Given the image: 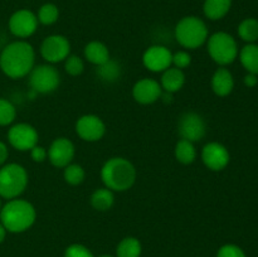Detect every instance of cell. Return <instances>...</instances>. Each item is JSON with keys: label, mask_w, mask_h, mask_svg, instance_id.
Returning <instances> with one entry per match:
<instances>
[{"label": "cell", "mask_w": 258, "mask_h": 257, "mask_svg": "<svg viewBox=\"0 0 258 257\" xmlns=\"http://www.w3.org/2000/svg\"><path fill=\"white\" fill-rule=\"evenodd\" d=\"M143 252L140 239L128 236L121 239L116 247V257H140Z\"/></svg>", "instance_id": "25"}, {"label": "cell", "mask_w": 258, "mask_h": 257, "mask_svg": "<svg viewBox=\"0 0 258 257\" xmlns=\"http://www.w3.org/2000/svg\"><path fill=\"white\" fill-rule=\"evenodd\" d=\"M96 76L98 80L105 83H115L122 76V67L120 62L110 58L107 62L96 67Z\"/></svg>", "instance_id": "23"}, {"label": "cell", "mask_w": 258, "mask_h": 257, "mask_svg": "<svg viewBox=\"0 0 258 257\" xmlns=\"http://www.w3.org/2000/svg\"><path fill=\"white\" fill-rule=\"evenodd\" d=\"M201 159L204 166L212 171H222L228 166L231 154L223 144L218 141H209L202 148Z\"/></svg>", "instance_id": "13"}, {"label": "cell", "mask_w": 258, "mask_h": 257, "mask_svg": "<svg viewBox=\"0 0 258 257\" xmlns=\"http://www.w3.org/2000/svg\"><path fill=\"white\" fill-rule=\"evenodd\" d=\"M100 257H115V256H111V254H102V256Z\"/></svg>", "instance_id": "38"}, {"label": "cell", "mask_w": 258, "mask_h": 257, "mask_svg": "<svg viewBox=\"0 0 258 257\" xmlns=\"http://www.w3.org/2000/svg\"><path fill=\"white\" fill-rule=\"evenodd\" d=\"M143 65L149 72L163 73L164 71L171 67L173 52L168 47L161 44L150 45L143 53Z\"/></svg>", "instance_id": "15"}, {"label": "cell", "mask_w": 258, "mask_h": 257, "mask_svg": "<svg viewBox=\"0 0 258 257\" xmlns=\"http://www.w3.org/2000/svg\"><path fill=\"white\" fill-rule=\"evenodd\" d=\"M174 156L178 163L183 165H190L197 160V156H198L196 144L184 140V139H179L174 146Z\"/></svg>", "instance_id": "22"}, {"label": "cell", "mask_w": 258, "mask_h": 257, "mask_svg": "<svg viewBox=\"0 0 258 257\" xmlns=\"http://www.w3.org/2000/svg\"><path fill=\"white\" fill-rule=\"evenodd\" d=\"M2 207H3V202H2V198H0V209H2Z\"/></svg>", "instance_id": "39"}, {"label": "cell", "mask_w": 258, "mask_h": 257, "mask_svg": "<svg viewBox=\"0 0 258 257\" xmlns=\"http://www.w3.org/2000/svg\"><path fill=\"white\" fill-rule=\"evenodd\" d=\"M17 118V107L8 98L0 97V126H10Z\"/></svg>", "instance_id": "29"}, {"label": "cell", "mask_w": 258, "mask_h": 257, "mask_svg": "<svg viewBox=\"0 0 258 257\" xmlns=\"http://www.w3.org/2000/svg\"><path fill=\"white\" fill-rule=\"evenodd\" d=\"M29 183L27 169L18 163H7L0 168V198H19Z\"/></svg>", "instance_id": "5"}, {"label": "cell", "mask_w": 258, "mask_h": 257, "mask_svg": "<svg viewBox=\"0 0 258 257\" xmlns=\"http://www.w3.org/2000/svg\"><path fill=\"white\" fill-rule=\"evenodd\" d=\"M64 257H95L88 247L81 243H73L64 251Z\"/></svg>", "instance_id": "32"}, {"label": "cell", "mask_w": 258, "mask_h": 257, "mask_svg": "<svg viewBox=\"0 0 258 257\" xmlns=\"http://www.w3.org/2000/svg\"><path fill=\"white\" fill-rule=\"evenodd\" d=\"M232 8V0H204L203 13L207 19L221 20L226 17Z\"/></svg>", "instance_id": "21"}, {"label": "cell", "mask_w": 258, "mask_h": 257, "mask_svg": "<svg viewBox=\"0 0 258 257\" xmlns=\"http://www.w3.org/2000/svg\"><path fill=\"white\" fill-rule=\"evenodd\" d=\"M8 143L17 151L27 153L30 151L39 140L37 128L28 122H18L10 125L8 130Z\"/></svg>", "instance_id": "10"}, {"label": "cell", "mask_w": 258, "mask_h": 257, "mask_svg": "<svg viewBox=\"0 0 258 257\" xmlns=\"http://www.w3.org/2000/svg\"><path fill=\"white\" fill-rule=\"evenodd\" d=\"M90 204L95 211L108 212L115 204V193L106 186L95 189L90 197Z\"/></svg>", "instance_id": "20"}, {"label": "cell", "mask_w": 258, "mask_h": 257, "mask_svg": "<svg viewBox=\"0 0 258 257\" xmlns=\"http://www.w3.org/2000/svg\"><path fill=\"white\" fill-rule=\"evenodd\" d=\"M37 209L29 201L23 198L9 199L0 209V223L10 233H23L34 226Z\"/></svg>", "instance_id": "3"}, {"label": "cell", "mask_w": 258, "mask_h": 257, "mask_svg": "<svg viewBox=\"0 0 258 257\" xmlns=\"http://www.w3.org/2000/svg\"><path fill=\"white\" fill-rule=\"evenodd\" d=\"M63 179L68 185L77 186L85 181L86 170L82 165L76 163H71L66 168H63Z\"/></svg>", "instance_id": "27"}, {"label": "cell", "mask_w": 258, "mask_h": 257, "mask_svg": "<svg viewBox=\"0 0 258 257\" xmlns=\"http://www.w3.org/2000/svg\"><path fill=\"white\" fill-rule=\"evenodd\" d=\"M29 86L35 93L39 95H49L54 92L60 85V73L54 65L43 63L35 65L32 72L28 75Z\"/></svg>", "instance_id": "7"}, {"label": "cell", "mask_w": 258, "mask_h": 257, "mask_svg": "<svg viewBox=\"0 0 258 257\" xmlns=\"http://www.w3.org/2000/svg\"><path fill=\"white\" fill-rule=\"evenodd\" d=\"M40 57L45 63L57 65L64 62L71 54V42L62 34H50L42 40L39 47Z\"/></svg>", "instance_id": "9"}, {"label": "cell", "mask_w": 258, "mask_h": 257, "mask_svg": "<svg viewBox=\"0 0 258 257\" xmlns=\"http://www.w3.org/2000/svg\"><path fill=\"white\" fill-rule=\"evenodd\" d=\"M191 65V54L189 50L181 49L178 52L173 53V60H171V66L173 67L179 68V70H186L189 66Z\"/></svg>", "instance_id": "31"}, {"label": "cell", "mask_w": 258, "mask_h": 257, "mask_svg": "<svg viewBox=\"0 0 258 257\" xmlns=\"http://www.w3.org/2000/svg\"><path fill=\"white\" fill-rule=\"evenodd\" d=\"M83 57L88 63L93 65L95 67L103 65L111 58L110 49L107 45L101 40H91L85 45L83 49Z\"/></svg>", "instance_id": "19"}, {"label": "cell", "mask_w": 258, "mask_h": 257, "mask_svg": "<svg viewBox=\"0 0 258 257\" xmlns=\"http://www.w3.org/2000/svg\"><path fill=\"white\" fill-rule=\"evenodd\" d=\"M37 14L29 9H19L13 13L8 22L9 32L18 39H27L32 37L38 29Z\"/></svg>", "instance_id": "12"}, {"label": "cell", "mask_w": 258, "mask_h": 257, "mask_svg": "<svg viewBox=\"0 0 258 257\" xmlns=\"http://www.w3.org/2000/svg\"><path fill=\"white\" fill-rule=\"evenodd\" d=\"M237 33H238V37L247 44L256 43L258 40V19L256 18L243 19L237 28Z\"/></svg>", "instance_id": "26"}, {"label": "cell", "mask_w": 258, "mask_h": 257, "mask_svg": "<svg viewBox=\"0 0 258 257\" xmlns=\"http://www.w3.org/2000/svg\"><path fill=\"white\" fill-rule=\"evenodd\" d=\"M37 18L39 24L42 25H53L59 19V9L53 3H45L38 9Z\"/></svg>", "instance_id": "28"}, {"label": "cell", "mask_w": 258, "mask_h": 257, "mask_svg": "<svg viewBox=\"0 0 258 257\" xmlns=\"http://www.w3.org/2000/svg\"><path fill=\"white\" fill-rule=\"evenodd\" d=\"M35 49L29 42L17 39L3 48L0 53V70L12 80L28 77L35 66Z\"/></svg>", "instance_id": "1"}, {"label": "cell", "mask_w": 258, "mask_h": 257, "mask_svg": "<svg viewBox=\"0 0 258 257\" xmlns=\"http://www.w3.org/2000/svg\"><path fill=\"white\" fill-rule=\"evenodd\" d=\"M131 93H133L134 100L140 105H153L160 100L163 88L159 81L144 77L134 83Z\"/></svg>", "instance_id": "16"}, {"label": "cell", "mask_w": 258, "mask_h": 257, "mask_svg": "<svg viewBox=\"0 0 258 257\" xmlns=\"http://www.w3.org/2000/svg\"><path fill=\"white\" fill-rule=\"evenodd\" d=\"M238 58L247 73H253V75L258 76V44L248 43V44L244 45L239 50Z\"/></svg>", "instance_id": "24"}, {"label": "cell", "mask_w": 258, "mask_h": 257, "mask_svg": "<svg viewBox=\"0 0 258 257\" xmlns=\"http://www.w3.org/2000/svg\"><path fill=\"white\" fill-rule=\"evenodd\" d=\"M211 87L218 97H227L234 90V78L231 71L226 67H219L214 71L211 78Z\"/></svg>", "instance_id": "17"}, {"label": "cell", "mask_w": 258, "mask_h": 257, "mask_svg": "<svg viewBox=\"0 0 258 257\" xmlns=\"http://www.w3.org/2000/svg\"><path fill=\"white\" fill-rule=\"evenodd\" d=\"M243 82L248 88L256 87L258 85V76L253 75V73H247L243 78Z\"/></svg>", "instance_id": "36"}, {"label": "cell", "mask_w": 258, "mask_h": 257, "mask_svg": "<svg viewBox=\"0 0 258 257\" xmlns=\"http://www.w3.org/2000/svg\"><path fill=\"white\" fill-rule=\"evenodd\" d=\"M106 123L95 113H85L80 116L75 123V131L81 140L86 143H97L106 135Z\"/></svg>", "instance_id": "11"}, {"label": "cell", "mask_w": 258, "mask_h": 257, "mask_svg": "<svg viewBox=\"0 0 258 257\" xmlns=\"http://www.w3.org/2000/svg\"><path fill=\"white\" fill-rule=\"evenodd\" d=\"M29 154H30V158H32V160L34 161V163H38V164L44 163V161L48 159V150L44 148V146L39 145V144H37V145H35L34 148L29 151Z\"/></svg>", "instance_id": "34"}, {"label": "cell", "mask_w": 258, "mask_h": 257, "mask_svg": "<svg viewBox=\"0 0 258 257\" xmlns=\"http://www.w3.org/2000/svg\"><path fill=\"white\" fill-rule=\"evenodd\" d=\"M209 57L219 67H227L238 58V44L232 34L227 32H216L207 40Z\"/></svg>", "instance_id": "6"}, {"label": "cell", "mask_w": 258, "mask_h": 257, "mask_svg": "<svg viewBox=\"0 0 258 257\" xmlns=\"http://www.w3.org/2000/svg\"><path fill=\"white\" fill-rule=\"evenodd\" d=\"M176 131L180 139L196 144L206 138L207 122L201 113L196 111H186L178 118Z\"/></svg>", "instance_id": "8"}, {"label": "cell", "mask_w": 258, "mask_h": 257, "mask_svg": "<svg viewBox=\"0 0 258 257\" xmlns=\"http://www.w3.org/2000/svg\"><path fill=\"white\" fill-rule=\"evenodd\" d=\"M63 63H64L66 73L72 76V77H78V76H81L85 72V59H83L82 57H80V55L72 54V53H71Z\"/></svg>", "instance_id": "30"}, {"label": "cell", "mask_w": 258, "mask_h": 257, "mask_svg": "<svg viewBox=\"0 0 258 257\" xmlns=\"http://www.w3.org/2000/svg\"><path fill=\"white\" fill-rule=\"evenodd\" d=\"M8 158H9V149L8 145L3 141H0V168H2L4 164H7Z\"/></svg>", "instance_id": "35"}, {"label": "cell", "mask_w": 258, "mask_h": 257, "mask_svg": "<svg viewBox=\"0 0 258 257\" xmlns=\"http://www.w3.org/2000/svg\"><path fill=\"white\" fill-rule=\"evenodd\" d=\"M48 150V160L54 168L63 169L71 163L76 156V146L72 140L64 136L55 138L50 143Z\"/></svg>", "instance_id": "14"}, {"label": "cell", "mask_w": 258, "mask_h": 257, "mask_svg": "<svg viewBox=\"0 0 258 257\" xmlns=\"http://www.w3.org/2000/svg\"><path fill=\"white\" fill-rule=\"evenodd\" d=\"M185 73L183 70H179L176 67H169L168 70L164 71L161 73V77L159 83H160L161 88L164 92L168 93H176L184 87L185 85Z\"/></svg>", "instance_id": "18"}, {"label": "cell", "mask_w": 258, "mask_h": 257, "mask_svg": "<svg viewBox=\"0 0 258 257\" xmlns=\"http://www.w3.org/2000/svg\"><path fill=\"white\" fill-rule=\"evenodd\" d=\"M174 37L179 45L186 50H196L208 40L209 30L207 23L196 15L183 17L174 28Z\"/></svg>", "instance_id": "4"}, {"label": "cell", "mask_w": 258, "mask_h": 257, "mask_svg": "<svg viewBox=\"0 0 258 257\" xmlns=\"http://www.w3.org/2000/svg\"><path fill=\"white\" fill-rule=\"evenodd\" d=\"M217 257H246L243 249L233 243L223 244L217 252Z\"/></svg>", "instance_id": "33"}, {"label": "cell", "mask_w": 258, "mask_h": 257, "mask_svg": "<svg viewBox=\"0 0 258 257\" xmlns=\"http://www.w3.org/2000/svg\"><path fill=\"white\" fill-rule=\"evenodd\" d=\"M100 176L103 186L111 189L113 193H123L135 185L138 170L127 158L112 156L101 166Z\"/></svg>", "instance_id": "2"}, {"label": "cell", "mask_w": 258, "mask_h": 257, "mask_svg": "<svg viewBox=\"0 0 258 257\" xmlns=\"http://www.w3.org/2000/svg\"><path fill=\"white\" fill-rule=\"evenodd\" d=\"M7 233H8V231L5 229V227L0 223V243H3V242H4L5 237H7Z\"/></svg>", "instance_id": "37"}]
</instances>
